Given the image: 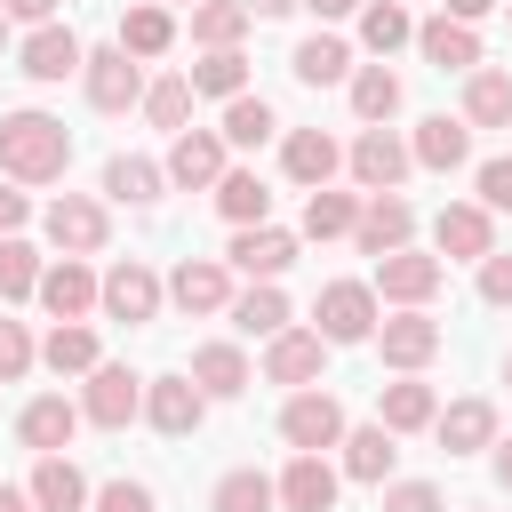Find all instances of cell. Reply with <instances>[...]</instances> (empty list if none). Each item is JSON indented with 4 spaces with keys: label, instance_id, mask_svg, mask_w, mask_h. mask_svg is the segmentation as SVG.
<instances>
[{
    "label": "cell",
    "instance_id": "91938a15",
    "mask_svg": "<svg viewBox=\"0 0 512 512\" xmlns=\"http://www.w3.org/2000/svg\"><path fill=\"white\" fill-rule=\"evenodd\" d=\"M0 40H8V8H0Z\"/></svg>",
    "mask_w": 512,
    "mask_h": 512
},
{
    "label": "cell",
    "instance_id": "d6986e66",
    "mask_svg": "<svg viewBox=\"0 0 512 512\" xmlns=\"http://www.w3.org/2000/svg\"><path fill=\"white\" fill-rule=\"evenodd\" d=\"M432 240H440V256H464V264H480V256L496 248V224H488V208H472V200H456V208H440V224H432Z\"/></svg>",
    "mask_w": 512,
    "mask_h": 512
},
{
    "label": "cell",
    "instance_id": "4fadbf2b",
    "mask_svg": "<svg viewBox=\"0 0 512 512\" xmlns=\"http://www.w3.org/2000/svg\"><path fill=\"white\" fill-rule=\"evenodd\" d=\"M408 232H416V208H408L400 192H376V200L352 216V240H360V256H392V248H408Z\"/></svg>",
    "mask_w": 512,
    "mask_h": 512
},
{
    "label": "cell",
    "instance_id": "d590c367",
    "mask_svg": "<svg viewBox=\"0 0 512 512\" xmlns=\"http://www.w3.org/2000/svg\"><path fill=\"white\" fill-rule=\"evenodd\" d=\"M272 128H280V120H272V104H264V96H248V88H240V96H232V104H224V128H216V136H224V144H240V152H256V144H264V136H272Z\"/></svg>",
    "mask_w": 512,
    "mask_h": 512
},
{
    "label": "cell",
    "instance_id": "7a4b0ae2",
    "mask_svg": "<svg viewBox=\"0 0 512 512\" xmlns=\"http://www.w3.org/2000/svg\"><path fill=\"white\" fill-rule=\"evenodd\" d=\"M312 328L328 344H368L376 336V288L368 280H328L320 304H312Z\"/></svg>",
    "mask_w": 512,
    "mask_h": 512
},
{
    "label": "cell",
    "instance_id": "e0dca14e",
    "mask_svg": "<svg viewBox=\"0 0 512 512\" xmlns=\"http://www.w3.org/2000/svg\"><path fill=\"white\" fill-rule=\"evenodd\" d=\"M32 296H40L56 320H88V312H96V272H88L80 256H56V264L40 272V288H32Z\"/></svg>",
    "mask_w": 512,
    "mask_h": 512
},
{
    "label": "cell",
    "instance_id": "680465c9",
    "mask_svg": "<svg viewBox=\"0 0 512 512\" xmlns=\"http://www.w3.org/2000/svg\"><path fill=\"white\" fill-rule=\"evenodd\" d=\"M496 480L512 488V440H496Z\"/></svg>",
    "mask_w": 512,
    "mask_h": 512
},
{
    "label": "cell",
    "instance_id": "5b68a950",
    "mask_svg": "<svg viewBox=\"0 0 512 512\" xmlns=\"http://www.w3.org/2000/svg\"><path fill=\"white\" fill-rule=\"evenodd\" d=\"M144 416H152V432H160V440H184V432H200L208 392H200L192 376H152V384H144Z\"/></svg>",
    "mask_w": 512,
    "mask_h": 512
},
{
    "label": "cell",
    "instance_id": "6da1fadb",
    "mask_svg": "<svg viewBox=\"0 0 512 512\" xmlns=\"http://www.w3.org/2000/svg\"><path fill=\"white\" fill-rule=\"evenodd\" d=\"M0 168L16 184H56L72 168V128L56 112H8L0 120Z\"/></svg>",
    "mask_w": 512,
    "mask_h": 512
},
{
    "label": "cell",
    "instance_id": "1f68e13d",
    "mask_svg": "<svg viewBox=\"0 0 512 512\" xmlns=\"http://www.w3.org/2000/svg\"><path fill=\"white\" fill-rule=\"evenodd\" d=\"M336 448H344V480H368V488H376V480L392 472V456H400L384 424H360V432H344Z\"/></svg>",
    "mask_w": 512,
    "mask_h": 512
},
{
    "label": "cell",
    "instance_id": "83f0119b",
    "mask_svg": "<svg viewBox=\"0 0 512 512\" xmlns=\"http://www.w3.org/2000/svg\"><path fill=\"white\" fill-rule=\"evenodd\" d=\"M432 416H440V400H432V384H416V376H400V384L376 392V424H384V432H424Z\"/></svg>",
    "mask_w": 512,
    "mask_h": 512
},
{
    "label": "cell",
    "instance_id": "603a6c76",
    "mask_svg": "<svg viewBox=\"0 0 512 512\" xmlns=\"http://www.w3.org/2000/svg\"><path fill=\"white\" fill-rule=\"evenodd\" d=\"M416 48H424V64H440V72H472V64H480V40H472V24H456V16H432V24H416Z\"/></svg>",
    "mask_w": 512,
    "mask_h": 512
},
{
    "label": "cell",
    "instance_id": "9c48e42d",
    "mask_svg": "<svg viewBox=\"0 0 512 512\" xmlns=\"http://www.w3.org/2000/svg\"><path fill=\"white\" fill-rule=\"evenodd\" d=\"M80 80H88V104H96V112H128V104H144V72L128 64V48H96V56L80 64Z\"/></svg>",
    "mask_w": 512,
    "mask_h": 512
},
{
    "label": "cell",
    "instance_id": "52a82bcc",
    "mask_svg": "<svg viewBox=\"0 0 512 512\" xmlns=\"http://www.w3.org/2000/svg\"><path fill=\"white\" fill-rule=\"evenodd\" d=\"M96 304H104L112 320H128V328H136V320H152V312H160V280H152V264L120 256V264L96 280Z\"/></svg>",
    "mask_w": 512,
    "mask_h": 512
},
{
    "label": "cell",
    "instance_id": "cb8c5ba5",
    "mask_svg": "<svg viewBox=\"0 0 512 512\" xmlns=\"http://www.w3.org/2000/svg\"><path fill=\"white\" fill-rule=\"evenodd\" d=\"M80 64H88V48H80L64 24H40V32L24 40V72H32V80H72Z\"/></svg>",
    "mask_w": 512,
    "mask_h": 512
},
{
    "label": "cell",
    "instance_id": "bcb514c9",
    "mask_svg": "<svg viewBox=\"0 0 512 512\" xmlns=\"http://www.w3.org/2000/svg\"><path fill=\"white\" fill-rule=\"evenodd\" d=\"M40 352H32V336H24V320H0V384H16L24 368H32Z\"/></svg>",
    "mask_w": 512,
    "mask_h": 512
},
{
    "label": "cell",
    "instance_id": "6f0895ef",
    "mask_svg": "<svg viewBox=\"0 0 512 512\" xmlns=\"http://www.w3.org/2000/svg\"><path fill=\"white\" fill-rule=\"evenodd\" d=\"M0 512H40V504H32L24 488H0Z\"/></svg>",
    "mask_w": 512,
    "mask_h": 512
},
{
    "label": "cell",
    "instance_id": "30bf717a",
    "mask_svg": "<svg viewBox=\"0 0 512 512\" xmlns=\"http://www.w3.org/2000/svg\"><path fill=\"white\" fill-rule=\"evenodd\" d=\"M248 280H280L288 264H296V232H280V224H232V248H224Z\"/></svg>",
    "mask_w": 512,
    "mask_h": 512
},
{
    "label": "cell",
    "instance_id": "e575fe53",
    "mask_svg": "<svg viewBox=\"0 0 512 512\" xmlns=\"http://www.w3.org/2000/svg\"><path fill=\"white\" fill-rule=\"evenodd\" d=\"M352 112H360L368 128H384V120L400 112V72H384V64H360V72H352Z\"/></svg>",
    "mask_w": 512,
    "mask_h": 512
},
{
    "label": "cell",
    "instance_id": "9f6ffc18",
    "mask_svg": "<svg viewBox=\"0 0 512 512\" xmlns=\"http://www.w3.org/2000/svg\"><path fill=\"white\" fill-rule=\"evenodd\" d=\"M304 8H312V16H352L360 0H304Z\"/></svg>",
    "mask_w": 512,
    "mask_h": 512
},
{
    "label": "cell",
    "instance_id": "681fc988",
    "mask_svg": "<svg viewBox=\"0 0 512 512\" xmlns=\"http://www.w3.org/2000/svg\"><path fill=\"white\" fill-rule=\"evenodd\" d=\"M480 304H512V256H480Z\"/></svg>",
    "mask_w": 512,
    "mask_h": 512
},
{
    "label": "cell",
    "instance_id": "836d02e7",
    "mask_svg": "<svg viewBox=\"0 0 512 512\" xmlns=\"http://www.w3.org/2000/svg\"><path fill=\"white\" fill-rule=\"evenodd\" d=\"M184 80H192V96H224V104H232V96L248 88V56H240V48H208Z\"/></svg>",
    "mask_w": 512,
    "mask_h": 512
},
{
    "label": "cell",
    "instance_id": "db71d44e",
    "mask_svg": "<svg viewBox=\"0 0 512 512\" xmlns=\"http://www.w3.org/2000/svg\"><path fill=\"white\" fill-rule=\"evenodd\" d=\"M488 8H496V0H448V8H440V16H456V24H480V16H488Z\"/></svg>",
    "mask_w": 512,
    "mask_h": 512
},
{
    "label": "cell",
    "instance_id": "44dd1931",
    "mask_svg": "<svg viewBox=\"0 0 512 512\" xmlns=\"http://www.w3.org/2000/svg\"><path fill=\"white\" fill-rule=\"evenodd\" d=\"M24 496H32L40 512H88V480H80V464H72V456H40Z\"/></svg>",
    "mask_w": 512,
    "mask_h": 512
},
{
    "label": "cell",
    "instance_id": "d4e9b609",
    "mask_svg": "<svg viewBox=\"0 0 512 512\" xmlns=\"http://www.w3.org/2000/svg\"><path fill=\"white\" fill-rule=\"evenodd\" d=\"M464 152H472V128L464 120H448V112H432V120H416V144H408V160H424V168H464Z\"/></svg>",
    "mask_w": 512,
    "mask_h": 512
},
{
    "label": "cell",
    "instance_id": "7dc6e473",
    "mask_svg": "<svg viewBox=\"0 0 512 512\" xmlns=\"http://www.w3.org/2000/svg\"><path fill=\"white\" fill-rule=\"evenodd\" d=\"M384 512H448V504H440L432 480H392V488H384Z\"/></svg>",
    "mask_w": 512,
    "mask_h": 512
},
{
    "label": "cell",
    "instance_id": "7402d4cb",
    "mask_svg": "<svg viewBox=\"0 0 512 512\" xmlns=\"http://www.w3.org/2000/svg\"><path fill=\"white\" fill-rule=\"evenodd\" d=\"M464 128H512V72L472 64V80H464Z\"/></svg>",
    "mask_w": 512,
    "mask_h": 512
},
{
    "label": "cell",
    "instance_id": "5bb4252c",
    "mask_svg": "<svg viewBox=\"0 0 512 512\" xmlns=\"http://www.w3.org/2000/svg\"><path fill=\"white\" fill-rule=\"evenodd\" d=\"M320 352H328V336L320 328H280L272 344H264V384H312L320 376Z\"/></svg>",
    "mask_w": 512,
    "mask_h": 512
},
{
    "label": "cell",
    "instance_id": "9a60e30c",
    "mask_svg": "<svg viewBox=\"0 0 512 512\" xmlns=\"http://www.w3.org/2000/svg\"><path fill=\"white\" fill-rule=\"evenodd\" d=\"M72 432H80V408H72L64 392H40V400L16 416V440H24L32 456H64V448H72Z\"/></svg>",
    "mask_w": 512,
    "mask_h": 512
},
{
    "label": "cell",
    "instance_id": "4316f807",
    "mask_svg": "<svg viewBox=\"0 0 512 512\" xmlns=\"http://www.w3.org/2000/svg\"><path fill=\"white\" fill-rule=\"evenodd\" d=\"M184 376H192L208 400H232V392H248V352H240V344H200Z\"/></svg>",
    "mask_w": 512,
    "mask_h": 512
},
{
    "label": "cell",
    "instance_id": "ba28073f",
    "mask_svg": "<svg viewBox=\"0 0 512 512\" xmlns=\"http://www.w3.org/2000/svg\"><path fill=\"white\" fill-rule=\"evenodd\" d=\"M376 352H384V368H400V376H416L432 352H440V320H424L416 304H400L384 328H376Z\"/></svg>",
    "mask_w": 512,
    "mask_h": 512
},
{
    "label": "cell",
    "instance_id": "f35d334b",
    "mask_svg": "<svg viewBox=\"0 0 512 512\" xmlns=\"http://www.w3.org/2000/svg\"><path fill=\"white\" fill-rule=\"evenodd\" d=\"M240 32H248V8L240 0H200L192 8V40L200 48H240Z\"/></svg>",
    "mask_w": 512,
    "mask_h": 512
},
{
    "label": "cell",
    "instance_id": "7bdbcfd3",
    "mask_svg": "<svg viewBox=\"0 0 512 512\" xmlns=\"http://www.w3.org/2000/svg\"><path fill=\"white\" fill-rule=\"evenodd\" d=\"M352 216H360V200H352V192H328V184H320V192L304 200V232H312V240H336V232H352Z\"/></svg>",
    "mask_w": 512,
    "mask_h": 512
},
{
    "label": "cell",
    "instance_id": "7c38bea8",
    "mask_svg": "<svg viewBox=\"0 0 512 512\" xmlns=\"http://www.w3.org/2000/svg\"><path fill=\"white\" fill-rule=\"evenodd\" d=\"M104 208L88 200V192H64V200H48V240L64 248V256H96L104 248Z\"/></svg>",
    "mask_w": 512,
    "mask_h": 512
},
{
    "label": "cell",
    "instance_id": "277c9868",
    "mask_svg": "<svg viewBox=\"0 0 512 512\" xmlns=\"http://www.w3.org/2000/svg\"><path fill=\"white\" fill-rule=\"evenodd\" d=\"M280 440H288L296 456H320V448H336V440H344V400L304 384V392L280 408Z\"/></svg>",
    "mask_w": 512,
    "mask_h": 512
},
{
    "label": "cell",
    "instance_id": "ab89813d",
    "mask_svg": "<svg viewBox=\"0 0 512 512\" xmlns=\"http://www.w3.org/2000/svg\"><path fill=\"white\" fill-rule=\"evenodd\" d=\"M168 40H176V16L168 8H128L120 16V48L128 56H168Z\"/></svg>",
    "mask_w": 512,
    "mask_h": 512
},
{
    "label": "cell",
    "instance_id": "d6a6232c",
    "mask_svg": "<svg viewBox=\"0 0 512 512\" xmlns=\"http://www.w3.org/2000/svg\"><path fill=\"white\" fill-rule=\"evenodd\" d=\"M40 360H48L56 376H88V368H96V328H88V320H56L48 344H40Z\"/></svg>",
    "mask_w": 512,
    "mask_h": 512
},
{
    "label": "cell",
    "instance_id": "f6af8a7d",
    "mask_svg": "<svg viewBox=\"0 0 512 512\" xmlns=\"http://www.w3.org/2000/svg\"><path fill=\"white\" fill-rule=\"evenodd\" d=\"M184 112H192V80H152L144 88V120L152 128H184Z\"/></svg>",
    "mask_w": 512,
    "mask_h": 512
},
{
    "label": "cell",
    "instance_id": "11a10c76",
    "mask_svg": "<svg viewBox=\"0 0 512 512\" xmlns=\"http://www.w3.org/2000/svg\"><path fill=\"white\" fill-rule=\"evenodd\" d=\"M240 8H248V24H256V16H288L296 0H240Z\"/></svg>",
    "mask_w": 512,
    "mask_h": 512
},
{
    "label": "cell",
    "instance_id": "ee69618b",
    "mask_svg": "<svg viewBox=\"0 0 512 512\" xmlns=\"http://www.w3.org/2000/svg\"><path fill=\"white\" fill-rule=\"evenodd\" d=\"M32 288H40V256H32V240L0 232V296L16 304V296H32Z\"/></svg>",
    "mask_w": 512,
    "mask_h": 512
},
{
    "label": "cell",
    "instance_id": "94428289",
    "mask_svg": "<svg viewBox=\"0 0 512 512\" xmlns=\"http://www.w3.org/2000/svg\"><path fill=\"white\" fill-rule=\"evenodd\" d=\"M504 384H512V352H504Z\"/></svg>",
    "mask_w": 512,
    "mask_h": 512
},
{
    "label": "cell",
    "instance_id": "8fae6325",
    "mask_svg": "<svg viewBox=\"0 0 512 512\" xmlns=\"http://www.w3.org/2000/svg\"><path fill=\"white\" fill-rule=\"evenodd\" d=\"M400 176H408V144H400L392 128H360V144H352V184H360V192H400Z\"/></svg>",
    "mask_w": 512,
    "mask_h": 512
},
{
    "label": "cell",
    "instance_id": "f5cc1de1",
    "mask_svg": "<svg viewBox=\"0 0 512 512\" xmlns=\"http://www.w3.org/2000/svg\"><path fill=\"white\" fill-rule=\"evenodd\" d=\"M24 216H32V200H24V192H8V184H0V232H16V224H24Z\"/></svg>",
    "mask_w": 512,
    "mask_h": 512
},
{
    "label": "cell",
    "instance_id": "f1b7e54d",
    "mask_svg": "<svg viewBox=\"0 0 512 512\" xmlns=\"http://www.w3.org/2000/svg\"><path fill=\"white\" fill-rule=\"evenodd\" d=\"M272 496H280L288 512H328V504H336V472H328L320 456H296V464L272 480Z\"/></svg>",
    "mask_w": 512,
    "mask_h": 512
},
{
    "label": "cell",
    "instance_id": "816d5d0a",
    "mask_svg": "<svg viewBox=\"0 0 512 512\" xmlns=\"http://www.w3.org/2000/svg\"><path fill=\"white\" fill-rule=\"evenodd\" d=\"M0 8H8L16 24H48V16H56V0H0Z\"/></svg>",
    "mask_w": 512,
    "mask_h": 512
},
{
    "label": "cell",
    "instance_id": "c3c4849f",
    "mask_svg": "<svg viewBox=\"0 0 512 512\" xmlns=\"http://www.w3.org/2000/svg\"><path fill=\"white\" fill-rule=\"evenodd\" d=\"M96 512H152V488L144 480H104L96 488Z\"/></svg>",
    "mask_w": 512,
    "mask_h": 512
},
{
    "label": "cell",
    "instance_id": "484cf974",
    "mask_svg": "<svg viewBox=\"0 0 512 512\" xmlns=\"http://www.w3.org/2000/svg\"><path fill=\"white\" fill-rule=\"evenodd\" d=\"M336 160H344V152H336L320 128H296V136L280 144V168H288V184H304V192H320V184L336 176Z\"/></svg>",
    "mask_w": 512,
    "mask_h": 512
},
{
    "label": "cell",
    "instance_id": "8992f818",
    "mask_svg": "<svg viewBox=\"0 0 512 512\" xmlns=\"http://www.w3.org/2000/svg\"><path fill=\"white\" fill-rule=\"evenodd\" d=\"M440 280H448V264H440V256H416V248L376 256V296H392V304H432V296H440Z\"/></svg>",
    "mask_w": 512,
    "mask_h": 512
},
{
    "label": "cell",
    "instance_id": "b9f144b4",
    "mask_svg": "<svg viewBox=\"0 0 512 512\" xmlns=\"http://www.w3.org/2000/svg\"><path fill=\"white\" fill-rule=\"evenodd\" d=\"M360 40H368L376 56H392L400 40H416V24H408V8H400V0H368V8H360Z\"/></svg>",
    "mask_w": 512,
    "mask_h": 512
},
{
    "label": "cell",
    "instance_id": "3957f363",
    "mask_svg": "<svg viewBox=\"0 0 512 512\" xmlns=\"http://www.w3.org/2000/svg\"><path fill=\"white\" fill-rule=\"evenodd\" d=\"M80 416L104 424V432H120L128 416H144V376L120 368V360H96L88 368V392H80Z\"/></svg>",
    "mask_w": 512,
    "mask_h": 512
},
{
    "label": "cell",
    "instance_id": "4dcf8cb0",
    "mask_svg": "<svg viewBox=\"0 0 512 512\" xmlns=\"http://www.w3.org/2000/svg\"><path fill=\"white\" fill-rule=\"evenodd\" d=\"M216 216H224V224H264V216H272L264 176H256V168H224V176H216Z\"/></svg>",
    "mask_w": 512,
    "mask_h": 512
},
{
    "label": "cell",
    "instance_id": "74e56055",
    "mask_svg": "<svg viewBox=\"0 0 512 512\" xmlns=\"http://www.w3.org/2000/svg\"><path fill=\"white\" fill-rule=\"evenodd\" d=\"M232 320H240V336H280L288 328V296L272 280H256L248 296H232Z\"/></svg>",
    "mask_w": 512,
    "mask_h": 512
},
{
    "label": "cell",
    "instance_id": "6125c7cd",
    "mask_svg": "<svg viewBox=\"0 0 512 512\" xmlns=\"http://www.w3.org/2000/svg\"><path fill=\"white\" fill-rule=\"evenodd\" d=\"M176 8H200V0H176Z\"/></svg>",
    "mask_w": 512,
    "mask_h": 512
},
{
    "label": "cell",
    "instance_id": "8d00e7d4",
    "mask_svg": "<svg viewBox=\"0 0 512 512\" xmlns=\"http://www.w3.org/2000/svg\"><path fill=\"white\" fill-rule=\"evenodd\" d=\"M104 192L128 200V208H152V200H160V168L136 160V152H120V160H104Z\"/></svg>",
    "mask_w": 512,
    "mask_h": 512
},
{
    "label": "cell",
    "instance_id": "ffe728a7",
    "mask_svg": "<svg viewBox=\"0 0 512 512\" xmlns=\"http://www.w3.org/2000/svg\"><path fill=\"white\" fill-rule=\"evenodd\" d=\"M432 432H440V448H448V456L496 448V408H488V400H456V408H440V416H432Z\"/></svg>",
    "mask_w": 512,
    "mask_h": 512
},
{
    "label": "cell",
    "instance_id": "60d3db41",
    "mask_svg": "<svg viewBox=\"0 0 512 512\" xmlns=\"http://www.w3.org/2000/svg\"><path fill=\"white\" fill-rule=\"evenodd\" d=\"M272 504H280V496H272V480H264V472H248V464H240V472H224V480H216V496H208V512H272Z\"/></svg>",
    "mask_w": 512,
    "mask_h": 512
},
{
    "label": "cell",
    "instance_id": "f907efd6",
    "mask_svg": "<svg viewBox=\"0 0 512 512\" xmlns=\"http://www.w3.org/2000/svg\"><path fill=\"white\" fill-rule=\"evenodd\" d=\"M480 208H512V160H480Z\"/></svg>",
    "mask_w": 512,
    "mask_h": 512
},
{
    "label": "cell",
    "instance_id": "f546056e",
    "mask_svg": "<svg viewBox=\"0 0 512 512\" xmlns=\"http://www.w3.org/2000/svg\"><path fill=\"white\" fill-rule=\"evenodd\" d=\"M288 72H296L304 88H336V80L352 72V48H344L336 32H312V40H296V56H288Z\"/></svg>",
    "mask_w": 512,
    "mask_h": 512
},
{
    "label": "cell",
    "instance_id": "2e32d148",
    "mask_svg": "<svg viewBox=\"0 0 512 512\" xmlns=\"http://www.w3.org/2000/svg\"><path fill=\"white\" fill-rule=\"evenodd\" d=\"M168 184H184V192H200V184H216L224 176V136H208V128H176V144H168V168H160Z\"/></svg>",
    "mask_w": 512,
    "mask_h": 512
},
{
    "label": "cell",
    "instance_id": "ac0fdd59",
    "mask_svg": "<svg viewBox=\"0 0 512 512\" xmlns=\"http://www.w3.org/2000/svg\"><path fill=\"white\" fill-rule=\"evenodd\" d=\"M168 296H176L184 312H224V304H232V272H224L216 256H184V264L168 272Z\"/></svg>",
    "mask_w": 512,
    "mask_h": 512
}]
</instances>
